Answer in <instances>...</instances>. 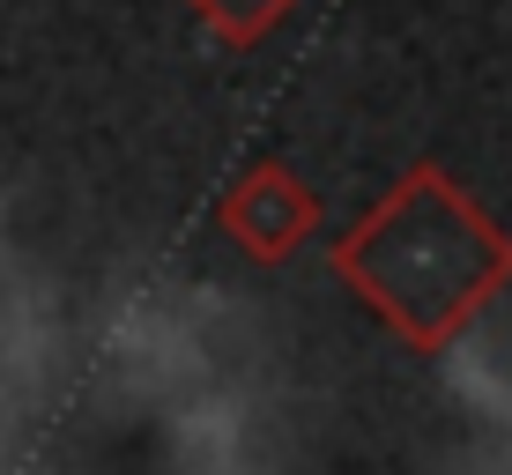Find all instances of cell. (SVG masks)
<instances>
[{"label": "cell", "instance_id": "6da1fadb", "mask_svg": "<svg viewBox=\"0 0 512 475\" xmlns=\"http://www.w3.org/2000/svg\"><path fill=\"white\" fill-rule=\"evenodd\" d=\"M357 245H364L357 275H372L386 312H401L416 334H438L453 312H468V297L490 283V268H498L490 231L461 201H446L431 179H423L401 208H386V223L372 238H357Z\"/></svg>", "mask_w": 512, "mask_h": 475}]
</instances>
